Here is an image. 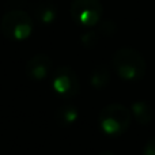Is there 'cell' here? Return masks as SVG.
I'll return each mask as SVG.
<instances>
[{
    "mask_svg": "<svg viewBox=\"0 0 155 155\" xmlns=\"http://www.w3.org/2000/svg\"><path fill=\"white\" fill-rule=\"evenodd\" d=\"M113 70L127 82H137L146 75L147 64L143 56L132 48H121L112 57Z\"/></svg>",
    "mask_w": 155,
    "mask_h": 155,
    "instance_id": "obj_1",
    "label": "cell"
},
{
    "mask_svg": "<svg viewBox=\"0 0 155 155\" xmlns=\"http://www.w3.org/2000/svg\"><path fill=\"white\" fill-rule=\"evenodd\" d=\"M132 113L121 104H110L101 110L98 123L102 132L107 136H120L128 131Z\"/></svg>",
    "mask_w": 155,
    "mask_h": 155,
    "instance_id": "obj_2",
    "label": "cell"
},
{
    "mask_svg": "<svg viewBox=\"0 0 155 155\" xmlns=\"http://www.w3.org/2000/svg\"><path fill=\"white\" fill-rule=\"evenodd\" d=\"M33 19L26 11L12 10L3 15L0 21V31L7 40L25 41L33 33Z\"/></svg>",
    "mask_w": 155,
    "mask_h": 155,
    "instance_id": "obj_3",
    "label": "cell"
},
{
    "mask_svg": "<svg viewBox=\"0 0 155 155\" xmlns=\"http://www.w3.org/2000/svg\"><path fill=\"white\" fill-rule=\"evenodd\" d=\"M104 5L99 0H72L70 4V15L76 25L93 27L101 22Z\"/></svg>",
    "mask_w": 155,
    "mask_h": 155,
    "instance_id": "obj_4",
    "label": "cell"
},
{
    "mask_svg": "<svg viewBox=\"0 0 155 155\" xmlns=\"http://www.w3.org/2000/svg\"><path fill=\"white\" fill-rule=\"evenodd\" d=\"M52 88L61 98H72L80 91L79 78L71 67H59L54 70L52 76Z\"/></svg>",
    "mask_w": 155,
    "mask_h": 155,
    "instance_id": "obj_5",
    "label": "cell"
},
{
    "mask_svg": "<svg viewBox=\"0 0 155 155\" xmlns=\"http://www.w3.org/2000/svg\"><path fill=\"white\" fill-rule=\"evenodd\" d=\"M52 65H53V63L48 54L38 53L27 60L26 65H25V74L30 80L40 82V80L48 78L52 71Z\"/></svg>",
    "mask_w": 155,
    "mask_h": 155,
    "instance_id": "obj_6",
    "label": "cell"
},
{
    "mask_svg": "<svg viewBox=\"0 0 155 155\" xmlns=\"http://www.w3.org/2000/svg\"><path fill=\"white\" fill-rule=\"evenodd\" d=\"M33 14L38 22L44 25H52L57 19V5L48 0L38 2L33 5Z\"/></svg>",
    "mask_w": 155,
    "mask_h": 155,
    "instance_id": "obj_7",
    "label": "cell"
},
{
    "mask_svg": "<svg viewBox=\"0 0 155 155\" xmlns=\"http://www.w3.org/2000/svg\"><path fill=\"white\" fill-rule=\"evenodd\" d=\"M79 117V110L75 105L64 104L56 110L54 113V120L60 127H70L76 123Z\"/></svg>",
    "mask_w": 155,
    "mask_h": 155,
    "instance_id": "obj_8",
    "label": "cell"
},
{
    "mask_svg": "<svg viewBox=\"0 0 155 155\" xmlns=\"http://www.w3.org/2000/svg\"><path fill=\"white\" fill-rule=\"evenodd\" d=\"M131 113L142 125H148L155 117L154 107L146 101H136L131 107Z\"/></svg>",
    "mask_w": 155,
    "mask_h": 155,
    "instance_id": "obj_9",
    "label": "cell"
},
{
    "mask_svg": "<svg viewBox=\"0 0 155 155\" xmlns=\"http://www.w3.org/2000/svg\"><path fill=\"white\" fill-rule=\"evenodd\" d=\"M110 82V71L106 65H98L94 68V71L90 75V84L94 88L99 90L104 88L105 86H107V83Z\"/></svg>",
    "mask_w": 155,
    "mask_h": 155,
    "instance_id": "obj_10",
    "label": "cell"
},
{
    "mask_svg": "<svg viewBox=\"0 0 155 155\" xmlns=\"http://www.w3.org/2000/svg\"><path fill=\"white\" fill-rule=\"evenodd\" d=\"M80 42H82V45L87 49L94 48V46L97 45V42H98V33L93 31V30L84 33V34L80 37Z\"/></svg>",
    "mask_w": 155,
    "mask_h": 155,
    "instance_id": "obj_11",
    "label": "cell"
},
{
    "mask_svg": "<svg viewBox=\"0 0 155 155\" xmlns=\"http://www.w3.org/2000/svg\"><path fill=\"white\" fill-rule=\"evenodd\" d=\"M99 33L104 35H112L116 33V23L110 19H106L104 21L101 25H99Z\"/></svg>",
    "mask_w": 155,
    "mask_h": 155,
    "instance_id": "obj_12",
    "label": "cell"
},
{
    "mask_svg": "<svg viewBox=\"0 0 155 155\" xmlns=\"http://www.w3.org/2000/svg\"><path fill=\"white\" fill-rule=\"evenodd\" d=\"M142 155H155V136L151 137L143 147Z\"/></svg>",
    "mask_w": 155,
    "mask_h": 155,
    "instance_id": "obj_13",
    "label": "cell"
},
{
    "mask_svg": "<svg viewBox=\"0 0 155 155\" xmlns=\"http://www.w3.org/2000/svg\"><path fill=\"white\" fill-rule=\"evenodd\" d=\"M98 155H116V154H113L112 151H102V153H99Z\"/></svg>",
    "mask_w": 155,
    "mask_h": 155,
    "instance_id": "obj_14",
    "label": "cell"
}]
</instances>
